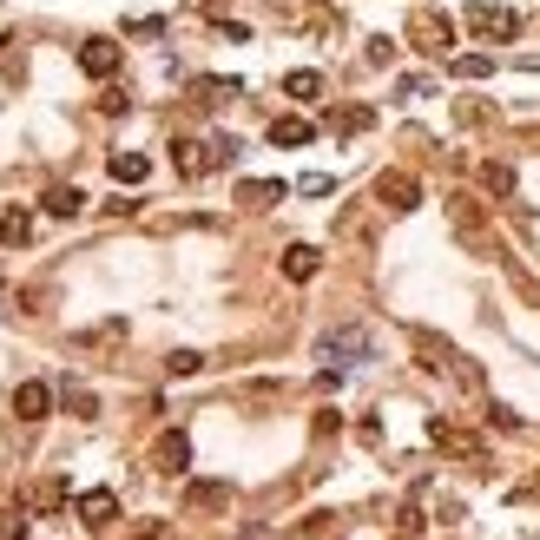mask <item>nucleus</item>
I'll use <instances>...</instances> for the list:
<instances>
[{
  "label": "nucleus",
  "instance_id": "1",
  "mask_svg": "<svg viewBox=\"0 0 540 540\" xmlns=\"http://www.w3.org/2000/svg\"><path fill=\"white\" fill-rule=\"evenodd\" d=\"M468 27L488 33V40H514V33H521V14H514V7H494V0H475V7H468Z\"/></svg>",
  "mask_w": 540,
  "mask_h": 540
},
{
  "label": "nucleus",
  "instance_id": "2",
  "mask_svg": "<svg viewBox=\"0 0 540 540\" xmlns=\"http://www.w3.org/2000/svg\"><path fill=\"white\" fill-rule=\"evenodd\" d=\"M376 198L389 211H415V205H422V178H415V172H382L376 178Z\"/></svg>",
  "mask_w": 540,
  "mask_h": 540
},
{
  "label": "nucleus",
  "instance_id": "3",
  "mask_svg": "<svg viewBox=\"0 0 540 540\" xmlns=\"http://www.w3.org/2000/svg\"><path fill=\"white\" fill-rule=\"evenodd\" d=\"M152 468H159V475H185V468H191V435L185 429H165L159 442H152Z\"/></svg>",
  "mask_w": 540,
  "mask_h": 540
},
{
  "label": "nucleus",
  "instance_id": "4",
  "mask_svg": "<svg viewBox=\"0 0 540 540\" xmlns=\"http://www.w3.org/2000/svg\"><path fill=\"white\" fill-rule=\"evenodd\" d=\"M409 40L422 53H442V47H455V20H448V14H415L409 20Z\"/></svg>",
  "mask_w": 540,
  "mask_h": 540
},
{
  "label": "nucleus",
  "instance_id": "5",
  "mask_svg": "<svg viewBox=\"0 0 540 540\" xmlns=\"http://www.w3.org/2000/svg\"><path fill=\"white\" fill-rule=\"evenodd\" d=\"M73 514H80V527H112L119 521V494L112 488H86L80 501H73Z\"/></svg>",
  "mask_w": 540,
  "mask_h": 540
},
{
  "label": "nucleus",
  "instance_id": "6",
  "mask_svg": "<svg viewBox=\"0 0 540 540\" xmlns=\"http://www.w3.org/2000/svg\"><path fill=\"white\" fill-rule=\"evenodd\" d=\"M119 60H126V53H119V40H86V47H80V73H86V80H112V73H119Z\"/></svg>",
  "mask_w": 540,
  "mask_h": 540
},
{
  "label": "nucleus",
  "instance_id": "7",
  "mask_svg": "<svg viewBox=\"0 0 540 540\" xmlns=\"http://www.w3.org/2000/svg\"><path fill=\"white\" fill-rule=\"evenodd\" d=\"M317 139V126L303 119V112H284V119H270V145L277 152H297V145H310Z\"/></svg>",
  "mask_w": 540,
  "mask_h": 540
},
{
  "label": "nucleus",
  "instance_id": "8",
  "mask_svg": "<svg viewBox=\"0 0 540 540\" xmlns=\"http://www.w3.org/2000/svg\"><path fill=\"white\" fill-rule=\"evenodd\" d=\"M185 508H198V514L231 508V481H191V488H185Z\"/></svg>",
  "mask_w": 540,
  "mask_h": 540
},
{
  "label": "nucleus",
  "instance_id": "9",
  "mask_svg": "<svg viewBox=\"0 0 540 540\" xmlns=\"http://www.w3.org/2000/svg\"><path fill=\"white\" fill-rule=\"evenodd\" d=\"M47 409H53V389H47V382H20V389H14V415H20V422H40Z\"/></svg>",
  "mask_w": 540,
  "mask_h": 540
},
{
  "label": "nucleus",
  "instance_id": "10",
  "mask_svg": "<svg viewBox=\"0 0 540 540\" xmlns=\"http://www.w3.org/2000/svg\"><path fill=\"white\" fill-rule=\"evenodd\" d=\"M284 178H244V185H238V205H251V211H270V205H277V198H284Z\"/></svg>",
  "mask_w": 540,
  "mask_h": 540
},
{
  "label": "nucleus",
  "instance_id": "11",
  "mask_svg": "<svg viewBox=\"0 0 540 540\" xmlns=\"http://www.w3.org/2000/svg\"><path fill=\"white\" fill-rule=\"evenodd\" d=\"M317 270H323V251H317V244H290V251H284V277H290V284H310Z\"/></svg>",
  "mask_w": 540,
  "mask_h": 540
},
{
  "label": "nucleus",
  "instance_id": "12",
  "mask_svg": "<svg viewBox=\"0 0 540 540\" xmlns=\"http://www.w3.org/2000/svg\"><path fill=\"white\" fill-rule=\"evenodd\" d=\"M106 172L119 178V185H145V178H152V159H145V152H112Z\"/></svg>",
  "mask_w": 540,
  "mask_h": 540
},
{
  "label": "nucleus",
  "instance_id": "13",
  "mask_svg": "<svg viewBox=\"0 0 540 540\" xmlns=\"http://www.w3.org/2000/svg\"><path fill=\"white\" fill-rule=\"evenodd\" d=\"M40 205H47V218H80V211H86V191H80V185H53Z\"/></svg>",
  "mask_w": 540,
  "mask_h": 540
},
{
  "label": "nucleus",
  "instance_id": "14",
  "mask_svg": "<svg viewBox=\"0 0 540 540\" xmlns=\"http://www.w3.org/2000/svg\"><path fill=\"white\" fill-rule=\"evenodd\" d=\"M336 356H369V336H363V330H336V336H323V363H336Z\"/></svg>",
  "mask_w": 540,
  "mask_h": 540
},
{
  "label": "nucleus",
  "instance_id": "15",
  "mask_svg": "<svg viewBox=\"0 0 540 540\" xmlns=\"http://www.w3.org/2000/svg\"><path fill=\"white\" fill-rule=\"evenodd\" d=\"M172 165H178L185 178H198V172H211V152H205V145H191V139H178V145H172Z\"/></svg>",
  "mask_w": 540,
  "mask_h": 540
},
{
  "label": "nucleus",
  "instance_id": "16",
  "mask_svg": "<svg viewBox=\"0 0 540 540\" xmlns=\"http://www.w3.org/2000/svg\"><path fill=\"white\" fill-rule=\"evenodd\" d=\"M27 238H33V218H27V211H0V244H14V251H20Z\"/></svg>",
  "mask_w": 540,
  "mask_h": 540
},
{
  "label": "nucleus",
  "instance_id": "17",
  "mask_svg": "<svg viewBox=\"0 0 540 540\" xmlns=\"http://www.w3.org/2000/svg\"><path fill=\"white\" fill-rule=\"evenodd\" d=\"M330 126L343 132V139H350V132H369V126H376V112H369V106H343V112L330 119Z\"/></svg>",
  "mask_w": 540,
  "mask_h": 540
},
{
  "label": "nucleus",
  "instance_id": "18",
  "mask_svg": "<svg viewBox=\"0 0 540 540\" xmlns=\"http://www.w3.org/2000/svg\"><path fill=\"white\" fill-rule=\"evenodd\" d=\"M481 185H488V191H494V198H508V191H514V165H501V159H488V165H481Z\"/></svg>",
  "mask_w": 540,
  "mask_h": 540
},
{
  "label": "nucleus",
  "instance_id": "19",
  "mask_svg": "<svg viewBox=\"0 0 540 540\" xmlns=\"http://www.w3.org/2000/svg\"><path fill=\"white\" fill-rule=\"evenodd\" d=\"M284 93H290V99H317V93H323V73H310V66H297V73H290V80H284Z\"/></svg>",
  "mask_w": 540,
  "mask_h": 540
},
{
  "label": "nucleus",
  "instance_id": "20",
  "mask_svg": "<svg viewBox=\"0 0 540 540\" xmlns=\"http://www.w3.org/2000/svg\"><path fill=\"white\" fill-rule=\"evenodd\" d=\"M66 409L93 422V415H99V396H93V389H80V382H66Z\"/></svg>",
  "mask_w": 540,
  "mask_h": 540
},
{
  "label": "nucleus",
  "instance_id": "21",
  "mask_svg": "<svg viewBox=\"0 0 540 540\" xmlns=\"http://www.w3.org/2000/svg\"><path fill=\"white\" fill-rule=\"evenodd\" d=\"M455 73H461V80H488V73H494V60H488V53H461V60H455Z\"/></svg>",
  "mask_w": 540,
  "mask_h": 540
},
{
  "label": "nucleus",
  "instance_id": "22",
  "mask_svg": "<svg viewBox=\"0 0 540 540\" xmlns=\"http://www.w3.org/2000/svg\"><path fill=\"white\" fill-rule=\"evenodd\" d=\"M165 369H172V376H198L205 356H198V350H172V356H165Z\"/></svg>",
  "mask_w": 540,
  "mask_h": 540
},
{
  "label": "nucleus",
  "instance_id": "23",
  "mask_svg": "<svg viewBox=\"0 0 540 540\" xmlns=\"http://www.w3.org/2000/svg\"><path fill=\"white\" fill-rule=\"evenodd\" d=\"M198 93H205V106H218V99H238L244 86L238 80H198Z\"/></svg>",
  "mask_w": 540,
  "mask_h": 540
},
{
  "label": "nucleus",
  "instance_id": "24",
  "mask_svg": "<svg viewBox=\"0 0 540 540\" xmlns=\"http://www.w3.org/2000/svg\"><path fill=\"white\" fill-rule=\"evenodd\" d=\"M0 540H27V514L20 508H0Z\"/></svg>",
  "mask_w": 540,
  "mask_h": 540
},
{
  "label": "nucleus",
  "instance_id": "25",
  "mask_svg": "<svg viewBox=\"0 0 540 540\" xmlns=\"http://www.w3.org/2000/svg\"><path fill=\"white\" fill-rule=\"evenodd\" d=\"M396 60V40H389V33H376V40H369V66H389Z\"/></svg>",
  "mask_w": 540,
  "mask_h": 540
},
{
  "label": "nucleus",
  "instance_id": "26",
  "mask_svg": "<svg viewBox=\"0 0 540 540\" xmlns=\"http://www.w3.org/2000/svg\"><path fill=\"white\" fill-rule=\"evenodd\" d=\"M60 501H66V481H47V488H40V508L53 514V508H60Z\"/></svg>",
  "mask_w": 540,
  "mask_h": 540
},
{
  "label": "nucleus",
  "instance_id": "27",
  "mask_svg": "<svg viewBox=\"0 0 540 540\" xmlns=\"http://www.w3.org/2000/svg\"><path fill=\"white\" fill-rule=\"evenodd\" d=\"M132 540H172V521H145V527H139V534H132Z\"/></svg>",
  "mask_w": 540,
  "mask_h": 540
},
{
  "label": "nucleus",
  "instance_id": "28",
  "mask_svg": "<svg viewBox=\"0 0 540 540\" xmlns=\"http://www.w3.org/2000/svg\"><path fill=\"white\" fill-rule=\"evenodd\" d=\"M191 7H205V14H218V0H191Z\"/></svg>",
  "mask_w": 540,
  "mask_h": 540
}]
</instances>
